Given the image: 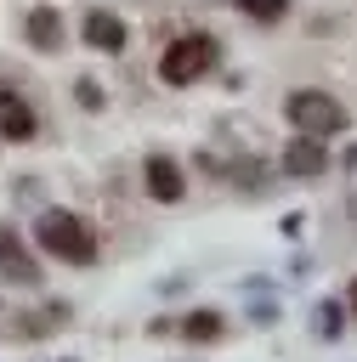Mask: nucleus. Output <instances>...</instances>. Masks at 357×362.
I'll use <instances>...</instances> for the list:
<instances>
[{
  "label": "nucleus",
  "mask_w": 357,
  "mask_h": 362,
  "mask_svg": "<svg viewBox=\"0 0 357 362\" xmlns=\"http://www.w3.org/2000/svg\"><path fill=\"white\" fill-rule=\"evenodd\" d=\"M34 243H40L51 260H62V266H91V260L102 255L96 226H91L85 215H74V209H45V215L34 221Z\"/></svg>",
  "instance_id": "f257e3e1"
},
{
  "label": "nucleus",
  "mask_w": 357,
  "mask_h": 362,
  "mask_svg": "<svg viewBox=\"0 0 357 362\" xmlns=\"http://www.w3.org/2000/svg\"><path fill=\"white\" fill-rule=\"evenodd\" d=\"M215 57H221L215 34H204V28L176 34V40L164 45V57H159V79H164V85H198V79L215 68Z\"/></svg>",
  "instance_id": "f03ea898"
},
{
  "label": "nucleus",
  "mask_w": 357,
  "mask_h": 362,
  "mask_svg": "<svg viewBox=\"0 0 357 362\" xmlns=\"http://www.w3.org/2000/svg\"><path fill=\"white\" fill-rule=\"evenodd\" d=\"M283 113H289V124L300 130V136H340L346 124H351V113L329 96V90H317V85H306V90H295L289 102H283Z\"/></svg>",
  "instance_id": "7ed1b4c3"
},
{
  "label": "nucleus",
  "mask_w": 357,
  "mask_h": 362,
  "mask_svg": "<svg viewBox=\"0 0 357 362\" xmlns=\"http://www.w3.org/2000/svg\"><path fill=\"white\" fill-rule=\"evenodd\" d=\"M142 187H147V198H159V204H181L187 175H181V164H176L170 153H147V158H142Z\"/></svg>",
  "instance_id": "20e7f679"
},
{
  "label": "nucleus",
  "mask_w": 357,
  "mask_h": 362,
  "mask_svg": "<svg viewBox=\"0 0 357 362\" xmlns=\"http://www.w3.org/2000/svg\"><path fill=\"white\" fill-rule=\"evenodd\" d=\"M329 170V141L323 136H295V141H283V175H323Z\"/></svg>",
  "instance_id": "39448f33"
},
{
  "label": "nucleus",
  "mask_w": 357,
  "mask_h": 362,
  "mask_svg": "<svg viewBox=\"0 0 357 362\" xmlns=\"http://www.w3.org/2000/svg\"><path fill=\"white\" fill-rule=\"evenodd\" d=\"M34 130H40V119H34L28 96L0 90V141H34Z\"/></svg>",
  "instance_id": "423d86ee"
},
{
  "label": "nucleus",
  "mask_w": 357,
  "mask_h": 362,
  "mask_svg": "<svg viewBox=\"0 0 357 362\" xmlns=\"http://www.w3.org/2000/svg\"><path fill=\"white\" fill-rule=\"evenodd\" d=\"M0 272L11 277V283H23V288H34L40 283V266H34V255L17 243V232H6L0 226Z\"/></svg>",
  "instance_id": "0eeeda50"
},
{
  "label": "nucleus",
  "mask_w": 357,
  "mask_h": 362,
  "mask_svg": "<svg viewBox=\"0 0 357 362\" xmlns=\"http://www.w3.org/2000/svg\"><path fill=\"white\" fill-rule=\"evenodd\" d=\"M23 34H28L34 51H57V45H62V17H57V6H34L28 23H23Z\"/></svg>",
  "instance_id": "6e6552de"
},
{
  "label": "nucleus",
  "mask_w": 357,
  "mask_h": 362,
  "mask_svg": "<svg viewBox=\"0 0 357 362\" xmlns=\"http://www.w3.org/2000/svg\"><path fill=\"white\" fill-rule=\"evenodd\" d=\"M85 45H91V51H125V23L96 6V11L85 17Z\"/></svg>",
  "instance_id": "1a4fd4ad"
},
{
  "label": "nucleus",
  "mask_w": 357,
  "mask_h": 362,
  "mask_svg": "<svg viewBox=\"0 0 357 362\" xmlns=\"http://www.w3.org/2000/svg\"><path fill=\"white\" fill-rule=\"evenodd\" d=\"M181 334L187 339H221V311H187L181 317Z\"/></svg>",
  "instance_id": "9d476101"
},
{
  "label": "nucleus",
  "mask_w": 357,
  "mask_h": 362,
  "mask_svg": "<svg viewBox=\"0 0 357 362\" xmlns=\"http://www.w3.org/2000/svg\"><path fill=\"white\" fill-rule=\"evenodd\" d=\"M238 11L255 17V23H278V17L289 11V0H238Z\"/></svg>",
  "instance_id": "9b49d317"
},
{
  "label": "nucleus",
  "mask_w": 357,
  "mask_h": 362,
  "mask_svg": "<svg viewBox=\"0 0 357 362\" xmlns=\"http://www.w3.org/2000/svg\"><path fill=\"white\" fill-rule=\"evenodd\" d=\"M340 328H346V322H340V305H334V300H323V305H317V334H329V339H334Z\"/></svg>",
  "instance_id": "f8f14e48"
},
{
  "label": "nucleus",
  "mask_w": 357,
  "mask_h": 362,
  "mask_svg": "<svg viewBox=\"0 0 357 362\" xmlns=\"http://www.w3.org/2000/svg\"><path fill=\"white\" fill-rule=\"evenodd\" d=\"M79 107H102V90H96V79H79Z\"/></svg>",
  "instance_id": "ddd939ff"
},
{
  "label": "nucleus",
  "mask_w": 357,
  "mask_h": 362,
  "mask_svg": "<svg viewBox=\"0 0 357 362\" xmlns=\"http://www.w3.org/2000/svg\"><path fill=\"white\" fill-rule=\"evenodd\" d=\"M351 311H357V277H351Z\"/></svg>",
  "instance_id": "4468645a"
}]
</instances>
